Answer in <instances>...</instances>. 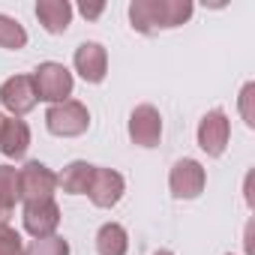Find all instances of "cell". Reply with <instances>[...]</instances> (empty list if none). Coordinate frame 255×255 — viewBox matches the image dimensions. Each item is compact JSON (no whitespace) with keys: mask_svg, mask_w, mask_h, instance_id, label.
I'll return each instance as SVG.
<instances>
[{"mask_svg":"<svg viewBox=\"0 0 255 255\" xmlns=\"http://www.w3.org/2000/svg\"><path fill=\"white\" fill-rule=\"evenodd\" d=\"M24 255H69V243H66L63 237H57V234L39 237V240H33V243L24 249Z\"/></svg>","mask_w":255,"mask_h":255,"instance_id":"18","label":"cell"},{"mask_svg":"<svg viewBox=\"0 0 255 255\" xmlns=\"http://www.w3.org/2000/svg\"><path fill=\"white\" fill-rule=\"evenodd\" d=\"M30 78H33V87H36V96L45 99V102H51V105L63 102L72 93V72L63 63H54V60L39 63Z\"/></svg>","mask_w":255,"mask_h":255,"instance_id":"3","label":"cell"},{"mask_svg":"<svg viewBox=\"0 0 255 255\" xmlns=\"http://www.w3.org/2000/svg\"><path fill=\"white\" fill-rule=\"evenodd\" d=\"M123 186H126V183H123V177H120L117 171H111V168H96L87 195H90V201H93L96 207H114V204L123 198Z\"/></svg>","mask_w":255,"mask_h":255,"instance_id":"11","label":"cell"},{"mask_svg":"<svg viewBox=\"0 0 255 255\" xmlns=\"http://www.w3.org/2000/svg\"><path fill=\"white\" fill-rule=\"evenodd\" d=\"M57 189V174L42 165L39 159H30L21 171H18V195L24 198V204L33 201H48Z\"/></svg>","mask_w":255,"mask_h":255,"instance_id":"4","label":"cell"},{"mask_svg":"<svg viewBox=\"0 0 255 255\" xmlns=\"http://www.w3.org/2000/svg\"><path fill=\"white\" fill-rule=\"evenodd\" d=\"M60 225V207L54 204V198L48 201H33V204H24V228L27 234H33L36 240L39 237H51Z\"/></svg>","mask_w":255,"mask_h":255,"instance_id":"10","label":"cell"},{"mask_svg":"<svg viewBox=\"0 0 255 255\" xmlns=\"http://www.w3.org/2000/svg\"><path fill=\"white\" fill-rule=\"evenodd\" d=\"M189 15H192L189 0H135L129 6V21L144 36L180 27L183 21H189Z\"/></svg>","mask_w":255,"mask_h":255,"instance_id":"1","label":"cell"},{"mask_svg":"<svg viewBox=\"0 0 255 255\" xmlns=\"http://www.w3.org/2000/svg\"><path fill=\"white\" fill-rule=\"evenodd\" d=\"M72 63H75V72L87 84H99L105 78V72H108V54H105V48L99 42H81L75 48Z\"/></svg>","mask_w":255,"mask_h":255,"instance_id":"9","label":"cell"},{"mask_svg":"<svg viewBox=\"0 0 255 255\" xmlns=\"http://www.w3.org/2000/svg\"><path fill=\"white\" fill-rule=\"evenodd\" d=\"M162 135V117L153 105H138L129 117V138L141 147H156Z\"/></svg>","mask_w":255,"mask_h":255,"instance_id":"8","label":"cell"},{"mask_svg":"<svg viewBox=\"0 0 255 255\" xmlns=\"http://www.w3.org/2000/svg\"><path fill=\"white\" fill-rule=\"evenodd\" d=\"M18 198V171L12 165H0V228L9 222Z\"/></svg>","mask_w":255,"mask_h":255,"instance_id":"16","label":"cell"},{"mask_svg":"<svg viewBox=\"0 0 255 255\" xmlns=\"http://www.w3.org/2000/svg\"><path fill=\"white\" fill-rule=\"evenodd\" d=\"M93 171H96V165L75 159V162H69V165L63 168V174H57V186H60L63 192H69V195H81V192L90 189Z\"/></svg>","mask_w":255,"mask_h":255,"instance_id":"14","label":"cell"},{"mask_svg":"<svg viewBox=\"0 0 255 255\" xmlns=\"http://www.w3.org/2000/svg\"><path fill=\"white\" fill-rule=\"evenodd\" d=\"M204 183H207V174L195 159H180L168 174V186L174 198H198L204 192Z\"/></svg>","mask_w":255,"mask_h":255,"instance_id":"7","label":"cell"},{"mask_svg":"<svg viewBox=\"0 0 255 255\" xmlns=\"http://www.w3.org/2000/svg\"><path fill=\"white\" fill-rule=\"evenodd\" d=\"M129 249V237L120 222H105L96 231V252L99 255H126Z\"/></svg>","mask_w":255,"mask_h":255,"instance_id":"15","label":"cell"},{"mask_svg":"<svg viewBox=\"0 0 255 255\" xmlns=\"http://www.w3.org/2000/svg\"><path fill=\"white\" fill-rule=\"evenodd\" d=\"M0 102H3V108L12 111L15 117L33 111L36 102H39L36 87H33V78L30 75H12V78H6L3 87H0Z\"/></svg>","mask_w":255,"mask_h":255,"instance_id":"6","label":"cell"},{"mask_svg":"<svg viewBox=\"0 0 255 255\" xmlns=\"http://www.w3.org/2000/svg\"><path fill=\"white\" fill-rule=\"evenodd\" d=\"M24 45H27V30H24L15 18H9V15L0 12V48L18 51V48H24Z\"/></svg>","mask_w":255,"mask_h":255,"instance_id":"17","label":"cell"},{"mask_svg":"<svg viewBox=\"0 0 255 255\" xmlns=\"http://www.w3.org/2000/svg\"><path fill=\"white\" fill-rule=\"evenodd\" d=\"M36 18L48 33H63L72 21V6L66 0H39L36 3Z\"/></svg>","mask_w":255,"mask_h":255,"instance_id":"13","label":"cell"},{"mask_svg":"<svg viewBox=\"0 0 255 255\" xmlns=\"http://www.w3.org/2000/svg\"><path fill=\"white\" fill-rule=\"evenodd\" d=\"M228 135H231V120L225 117L222 108H213L201 117L198 123V147L207 156H222L228 147Z\"/></svg>","mask_w":255,"mask_h":255,"instance_id":"5","label":"cell"},{"mask_svg":"<svg viewBox=\"0 0 255 255\" xmlns=\"http://www.w3.org/2000/svg\"><path fill=\"white\" fill-rule=\"evenodd\" d=\"M78 12H81L84 18H99V15L105 12V3H87V0H84V3L78 6Z\"/></svg>","mask_w":255,"mask_h":255,"instance_id":"21","label":"cell"},{"mask_svg":"<svg viewBox=\"0 0 255 255\" xmlns=\"http://www.w3.org/2000/svg\"><path fill=\"white\" fill-rule=\"evenodd\" d=\"M0 255H24V243H21V234L9 225L0 228Z\"/></svg>","mask_w":255,"mask_h":255,"instance_id":"19","label":"cell"},{"mask_svg":"<svg viewBox=\"0 0 255 255\" xmlns=\"http://www.w3.org/2000/svg\"><path fill=\"white\" fill-rule=\"evenodd\" d=\"M3 123H6V117H3V114H0V132H3Z\"/></svg>","mask_w":255,"mask_h":255,"instance_id":"22","label":"cell"},{"mask_svg":"<svg viewBox=\"0 0 255 255\" xmlns=\"http://www.w3.org/2000/svg\"><path fill=\"white\" fill-rule=\"evenodd\" d=\"M45 123H48V132H51V135L75 138V135H84V132H87V126H90V111H87L78 99H63V102H57V105L48 108Z\"/></svg>","mask_w":255,"mask_h":255,"instance_id":"2","label":"cell"},{"mask_svg":"<svg viewBox=\"0 0 255 255\" xmlns=\"http://www.w3.org/2000/svg\"><path fill=\"white\" fill-rule=\"evenodd\" d=\"M153 255H171V252H168V249H159V252H153Z\"/></svg>","mask_w":255,"mask_h":255,"instance_id":"23","label":"cell"},{"mask_svg":"<svg viewBox=\"0 0 255 255\" xmlns=\"http://www.w3.org/2000/svg\"><path fill=\"white\" fill-rule=\"evenodd\" d=\"M30 147V129H27V123L12 117L3 123V132H0V150H3V156L9 159H21Z\"/></svg>","mask_w":255,"mask_h":255,"instance_id":"12","label":"cell"},{"mask_svg":"<svg viewBox=\"0 0 255 255\" xmlns=\"http://www.w3.org/2000/svg\"><path fill=\"white\" fill-rule=\"evenodd\" d=\"M252 84H246L243 87V93H240V111H243V120H246V126H255V114H252V108H249V102H252Z\"/></svg>","mask_w":255,"mask_h":255,"instance_id":"20","label":"cell"}]
</instances>
